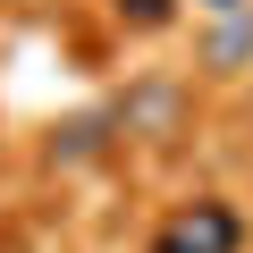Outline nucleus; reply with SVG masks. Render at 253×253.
<instances>
[{"mask_svg": "<svg viewBox=\"0 0 253 253\" xmlns=\"http://www.w3.org/2000/svg\"><path fill=\"white\" fill-rule=\"evenodd\" d=\"M152 253H245V211L236 203H186L161 219Z\"/></svg>", "mask_w": 253, "mask_h": 253, "instance_id": "obj_1", "label": "nucleus"}, {"mask_svg": "<svg viewBox=\"0 0 253 253\" xmlns=\"http://www.w3.org/2000/svg\"><path fill=\"white\" fill-rule=\"evenodd\" d=\"M245 9V0H203V17H236Z\"/></svg>", "mask_w": 253, "mask_h": 253, "instance_id": "obj_6", "label": "nucleus"}, {"mask_svg": "<svg viewBox=\"0 0 253 253\" xmlns=\"http://www.w3.org/2000/svg\"><path fill=\"white\" fill-rule=\"evenodd\" d=\"M110 126H118V110H84V118H68V126H59V144H51V161H59V169L101 161V152H110Z\"/></svg>", "mask_w": 253, "mask_h": 253, "instance_id": "obj_4", "label": "nucleus"}, {"mask_svg": "<svg viewBox=\"0 0 253 253\" xmlns=\"http://www.w3.org/2000/svg\"><path fill=\"white\" fill-rule=\"evenodd\" d=\"M177 110H186V93H177L169 76H152V84H135V93L118 101V126H126V135H169Z\"/></svg>", "mask_w": 253, "mask_h": 253, "instance_id": "obj_3", "label": "nucleus"}, {"mask_svg": "<svg viewBox=\"0 0 253 253\" xmlns=\"http://www.w3.org/2000/svg\"><path fill=\"white\" fill-rule=\"evenodd\" d=\"M110 9H118V17H126V26H144V34H152V26H169V17H177V9H169V0H110Z\"/></svg>", "mask_w": 253, "mask_h": 253, "instance_id": "obj_5", "label": "nucleus"}, {"mask_svg": "<svg viewBox=\"0 0 253 253\" xmlns=\"http://www.w3.org/2000/svg\"><path fill=\"white\" fill-rule=\"evenodd\" d=\"M194 59H203L211 76H245V68H253V9L211 17V26H203V42H194Z\"/></svg>", "mask_w": 253, "mask_h": 253, "instance_id": "obj_2", "label": "nucleus"}]
</instances>
